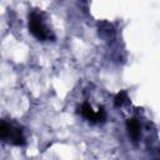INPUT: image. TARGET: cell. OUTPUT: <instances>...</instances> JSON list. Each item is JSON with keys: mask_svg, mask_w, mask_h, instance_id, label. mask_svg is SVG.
<instances>
[{"mask_svg": "<svg viewBox=\"0 0 160 160\" xmlns=\"http://www.w3.org/2000/svg\"><path fill=\"white\" fill-rule=\"evenodd\" d=\"M29 29L30 32L39 40H52L54 39V34L52 31L49 29V26L45 24V20L42 18V14L40 12H31L29 16Z\"/></svg>", "mask_w": 160, "mask_h": 160, "instance_id": "6da1fadb", "label": "cell"}, {"mask_svg": "<svg viewBox=\"0 0 160 160\" xmlns=\"http://www.w3.org/2000/svg\"><path fill=\"white\" fill-rule=\"evenodd\" d=\"M0 140L6 141L12 145H18V146L25 144L22 130L15 124L9 122L6 120L0 121Z\"/></svg>", "mask_w": 160, "mask_h": 160, "instance_id": "7a4b0ae2", "label": "cell"}, {"mask_svg": "<svg viewBox=\"0 0 160 160\" xmlns=\"http://www.w3.org/2000/svg\"><path fill=\"white\" fill-rule=\"evenodd\" d=\"M81 115L89 120V121H92V122H100V121H104L105 118H106V114H105V110L102 108H100L98 111H95L90 104L88 102H84L82 106H81Z\"/></svg>", "mask_w": 160, "mask_h": 160, "instance_id": "3957f363", "label": "cell"}, {"mask_svg": "<svg viewBox=\"0 0 160 160\" xmlns=\"http://www.w3.org/2000/svg\"><path fill=\"white\" fill-rule=\"evenodd\" d=\"M126 128H128L129 135L134 140H138L139 136H140V124H139V121L135 120V119H130L126 122Z\"/></svg>", "mask_w": 160, "mask_h": 160, "instance_id": "277c9868", "label": "cell"}, {"mask_svg": "<svg viewBox=\"0 0 160 160\" xmlns=\"http://www.w3.org/2000/svg\"><path fill=\"white\" fill-rule=\"evenodd\" d=\"M128 99H129V98H128V92H126V91H120V92L115 96V100H114L115 106H121V105H124V102H126Z\"/></svg>", "mask_w": 160, "mask_h": 160, "instance_id": "5b68a950", "label": "cell"}]
</instances>
